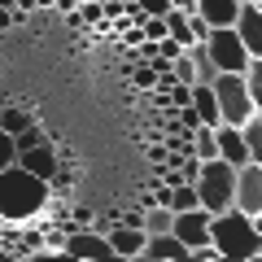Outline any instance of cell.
Listing matches in <instances>:
<instances>
[{
  "instance_id": "7c38bea8",
  "label": "cell",
  "mask_w": 262,
  "mask_h": 262,
  "mask_svg": "<svg viewBox=\"0 0 262 262\" xmlns=\"http://www.w3.org/2000/svg\"><path fill=\"white\" fill-rule=\"evenodd\" d=\"M140 258H158V262H166V258H188V253H184V245H179L175 232H144V249H140Z\"/></svg>"
},
{
  "instance_id": "5b68a950",
  "label": "cell",
  "mask_w": 262,
  "mask_h": 262,
  "mask_svg": "<svg viewBox=\"0 0 262 262\" xmlns=\"http://www.w3.org/2000/svg\"><path fill=\"white\" fill-rule=\"evenodd\" d=\"M206 53H210V61H214V70H245V66H249V53H245L236 27H210Z\"/></svg>"
},
{
  "instance_id": "8992f818",
  "label": "cell",
  "mask_w": 262,
  "mask_h": 262,
  "mask_svg": "<svg viewBox=\"0 0 262 262\" xmlns=\"http://www.w3.org/2000/svg\"><path fill=\"white\" fill-rule=\"evenodd\" d=\"M170 232L179 236L184 253H192L196 245H210V210H201V206H192V210H179V214L170 219Z\"/></svg>"
},
{
  "instance_id": "836d02e7",
  "label": "cell",
  "mask_w": 262,
  "mask_h": 262,
  "mask_svg": "<svg viewBox=\"0 0 262 262\" xmlns=\"http://www.w3.org/2000/svg\"><path fill=\"white\" fill-rule=\"evenodd\" d=\"M241 5H249V0H241Z\"/></svg>"
},
{
  "instance_id": "d6a6232c",
  "label": "cell",
  "mask_w": 262,
  "mask_h": 262,
  "mask_svg": "<svg viewBox=\"0 0 262 262\" xmlns=\"http://www.w3.org/2000/svg\"><path fill=\"white\" fill-rule=\"evenodd\" d=\"M253 227H258V236H262V214H253Z\"/></svg>"
},
{
  "instance_id": "44dd1931",
  "label": "cell",
  "mask_w": 262,
  "mask_h": 262,
  "mask_svg": "<svg viewBox=\"0 0 262 262\" xmlns=\"http://www.w3.org/2000/svg\"><path fill=\"white\" fill-rule=\"evenodd\" d=\"M22 127H31V114H22V110H5V114H0V131L18 136Z\"/></svg>"
},
{
  "instance_id": "e575fe53",
  "label": "cell",
  "mask_w": 262,
  "mask_h": 262,
  "mask_svg": "<svg viewBox=\"0 0 262 262\" xmlns=\"http://www.w3.org/2000/svg\"><path fill=\"white\" fill-rule=\"evenodd\" d=\"M258 9H262V0H258Z\"/></svg>"
},
{
  "instance_id": "83f0119b",
  "label": "cell",
  "mask_w": 262,
  "mask_h": 262,
  "mask_svg": "<svg viewBox=\"0 0 262 262\" xmlns=\"http://www.w3.org/2000/svg\"><path fill=\"white\" fill-rule=\"evenodd\" d=\"M9 162H13V136L0 131V166H9Z\"/></svg>"
},
{
  "instance_id": "7402d4cb",
  "label": "cell",
  "mask_w": 262,
  "mask_h": 262,
  "mask_svg": "<svg viewBox=\"0 0 262 262\" xmlns=\"http://www.w3.org/2000/svg\"><path fill=\"white\" fill-rule=\"evenodd\" d=\"M166 101L175 105V110H184V105L192 101V83H179V79H175V83L166 88Z\"/></svg>"
},
{
  "instance_id": "d6986e66",
  "label": "cell",
  "mask_w": 262,
  "mask_h": 262,
  "mask_svg": "<svg viewBox=\"0 0 262 262\" xmlns=\"http://www.w3.org/2000/svg\"><path fill=\"white\" fill-rule=\"evenodd\" d=\"M166 206L175 210V214H179V210H192L196 206V188L188 184V179H184V184H170L166 188Z\"/></svg>"
},
{
  "instance_id": "ffe728a7",
  "label": "cell",
  "mask_w": 262,
  "mask_h": 262,
  "mask_svg": "<svg viewBox=\"0 0 262 262\" xmlns=\"http://www.w3.org/2000/svg\"><path fill=\"white\" fill-rule=\"evenodd\" d=\"M162 22H166V35L170 39H179V44H192V31H188V13L184 9H166V18H162Z\"/></svg>"
},
{
  "instance_id": "cb8c5ba5",
  "label": "cell",
  "mask_w": 262,
  "mask_h": 262,
  "mask_svg": "<svg viewBox=\"0 0 262 262\" xmlns=\"http://www.w3.org/2000/svg\"><path fill=\"white\" fill-rule=\"evenodd\" d=\"M131 75H136V88H144V92H153V83H158V75H153L149 61H136L131 66Z\"/></svg>"
},
{
  "instance_id": "4316f807",
  "label": "cell",
  "mask_w": 262,
  "mask_h": 262,
  "mask_svg": "<svg viewBox=\"0 0 262 262\" xmlns=\"http://www.w3.org/2000/svg\"><path fill=\"white\" fill-rule=\"evenodd\" d=\"M140 31H144V39H162V35H166V22H162V18H144Z\"/></svg>"
},
{
  "instance_id": "2e32d148",
  "label": "cell",
  "mask_w": 262,
  "mask_h": 262,
  "mask_svg": "<svg viewBox=\"0 0 262 262\" xmlns=\"http://www.w3.org/2000/svg\"><path fill=\"white\" fill-rule=\"evenodd\" d=\"M241 136H245V144H249V162L262 166V110H253L249 118L241 122Z\"/></svg>"
},
{
  "instance_id": "5bb4252c",
  "label": "cell",
  "mask_w": 262,
  "mask_h": 262,
  "mask_svg": "<svg viewBox=\"0 0 262 262\" xmlns=\"http://www.w3.org/2000/svg\"><path fill=\"white\" fill-rule=\"evenodd\" d=\"M210 27H232L236 22V9H241V0H196L192 5Z\"/></svg>"
},
{
  "instance_id": "277c9868",
  "label": "cell",
  "mask_w": 262,
  "mask_h": 262,
  "mask_svg": "<svg viewBox=\"0 0 262 262\" xmlns=\"http://www.w3.org/2000/svg\"><path fill=\"white\" fill-rule=\"evenodd\" d=\"M210 88H214L219 118H223V122L241 127V122L253 114V101H249V88H245V75H241V70H219V75L210 79Z\"/></svg>"
},
{
  "instance_id": "7a4b0ae2",
  "label": "cell",
  "mask_w": 262,
  "mask_h": 262,
  "mask_svg": "<svg viewBox=\"0 0 262 262\" xmlns=\"http://www.w3.org/2000/svg\"><path fill=\"white\" fill-rule=\"evenodd\" d=\"M210 245H214L219 258H232V262L262 258V236H258V227H253V219L245 214V210H236V206L210 214Z\"/></svg>"
},
{
  "instance_id": "4dcf8cb0",
  "label": "cell",
  "mask_w": 262,
  "mask_h": 262,
  "mask_svg": "<svg viewBox=\"0 0 262 262\" xmlns=\"http://www.w3.org/2000/svg\"><path fill=\"white\" fill-rule=\"evenodd\" d=\"M170 5H175V9H184V13H192V5H196V0H170Z\"/></svg>"
},
{
  "instance_id": "4fadbf2b",
  "label": "cell",
  "mask_w": 262,
  "mask_h": 262,
  "mask_svg": "<svg viewBox=\"0 0 262 262\" xmlns=\"http://www.w3.org/2000/svg\"><path fill=\"white\" fill-rule=\"evenodd\" d=\"M110 249H114V258H140V249H144V227H127V223H118L110 236Z\"/></svg>"
},
{
  "instance_id": "ac0fdd59",
  "label": "cell",
  "mask_w": 262,
  "mask_h": 262,
  "mask_svg": "<svg viewBox=\"0 0 262 262\" xmlns=\"http://www.w3.org/2000/svg\"><path fill=\"white\" fill-rule=\"evenodd\" d=\"M241 75H245V88H249L253 110H262V57H249V66H245Z\"/></svg>"
},
{
  "instance_id": "8fae6325",
  "label": "cell",
  "mask_w": 262,
  "mask_h": 262,
  "mask_svg": "<svg viewBox=\"0 0 262 262\" xmlns=\"http://www.w3.org/2000/svg\"><path fill=\"white\" fill-rule=\"evenodd\" d=\"M61 249L70 253V258H114L110 241H105V236H96V232H75Z\"/></svg>"
},
{
  "instance_id": "30bf717a",
  "label": "cell",
  "mask_w": 262,
  "mask_h": 262,
  "mask_svg": "<svg viewBox=\"0 0 262 262\" xmlns=\"http://www.w3.org/2000/svg\"><path fill=\"white\" fill-rule=\"evenodd\" d=\"M214 144H219V158L232 162V166H245L249 162V144H245L241 127H232V122H219L214 127Z\"/></svg>"
},
{
  "instance_id": "3957f363",
  "label": "cell",
  "mask_w": 262,
  "mask_h": 262,
  "mask_svg": "<svg viewBox=\"0 0 262 262\" xmlns=\"http://www.w3.org/2000/svg\"><path fill=\"white\" fill-rule=\"evenodd\" d=\"M196 188V206L210 210V214H219V210L232 206V192H236V166L223 158H206L201 162V170H196L192 179Z\"/></svg>"
},
{
  "instance_id": "9a60e30c",
  "label": "cell",
  "mask_w": 262,
  "mask_h": 262,
  "mask_svg": "<svg viewBox=\"0 0 262 262\" xmlns=\"http://www.w3.org/2000/svg\"><path fill=\"white\" fill-rule=\"evenodd\" d=\"M188 105H192V114L206 122V127H219V122H223V118H219V101H214V88H210V83H192V101H188Z\"/></svg>"
},
{
  "instance_id": "f1b7e54d",
  "label": "cell",
  "mask_w": 262,
  "mask_h": 262,
  "mask_svg": "<svg viewBox=\"0 0 262 262\" xmlns=\"http://www.w3.org/2000/svg\"><path fill=\"white\" fill-rule=\"evenodd\" d=\"M149 162H153V166H162V162H166V144H149Z\"/></svg>"
},
{
  "instance_id": "ba28073f",
  "label": "cell",
  "mask_w": 262,
  "mask_h": 262,
  "mask_svg": "<svg viewBox=\"0 0 262 262\" xmlns=\"http://www.w3.org/2000/svg\"><path fill=\"white\" fill-rule=\"evenodd\" d=\"M236 35H241L245 53L249 57H262V9H258V0H249V5H241L236 9Z\"/></svg>"
},
{
  "instance_id": "6da1fadb",
  "label": "cell",
  "mask_w": 262,
  "mask_h": 262,
  "mask_svg": "<svg viewBox=\"0 0 262 262\" xmlns=\"http://www.w3.org/2000/svg\"><path fill=\"white\" fill-rule=\"evenodd\" d=\"M44 206H48V179L22 170L18 162L0 166V219H9V223L35 219Z\"/></svg>"
},
{
  "instance_id": "484cf974",
  "label": "cell",
  "mask_w": 262,
  "mask_h": 262,
  "mask_svg": "<svg viewBox=\"0 0 262 262\" xmlns=\"http://www.w3.org/2000/svg\"><path fill=\"white\" fill-rule=\"evenodd\" d=\"M136 9H144L149 18H166V9H175L170 0H136Z\"/></svg>"
},
{
  "instance_id": "603a6c76",
  "label": "cell",
  "mask_w": 262,
  "mask_h": 262,
  "mask_svg": "<svg viewBox=\"0 0 262 262\" xmlns=\"http://www.w3.org/2000/svg\"><path fill=\"white\" fill-rule=\"evenodd\" d=\"M170 75L179 79V83H192V61H188V48L179 57H170Z\"/></svg>"
},
{
  "instance_id": "f546056e",
  "label": "cell",
  "mask_w": 262,
  "mask_h": 262,
  "mask_svg": "<svg viewBox=\"0 0 262 262\" xmlns=\"http://www.w3.org/2000/svg\"><path fill=\"white\" fill-rule=\"evenodd\" d=\"M122 223H127V227H144V210H131V214H122Z\"/></svg>"
},
{
  "instance_id": "e0dca14e",
  "label": "cell",
  "mask_w": 262,
  "mask_h": 262,
  "mask_svg": "<svg viewBox=\"0 0 262 262\" xmlns=\"http://www.w3.org/2000/svg\"><path fill=\"white\" fill-rule=\"evenodd\" d=\"M188 61H192V83H210V79L219 75L214 61H210L206 44H188Z\"/></svg>"
},
{
  "instance_id": "52a82bcc",
  "label": "cell",
  "mask_w": 262,
  "mask_h": 262,
  "mask_svg": "<svg viewBox=\"0 0 262 262\" xmlns=\"http://www.w3.org/2000/svg\"><path fill=\"white\" fill-rule=\"evenodd\" d=\"M232 206L245 210V214H262V166L258 162H245L236 166V192H232Z\"/></svg>"
},
{
  "instance_id": "1f68e13d",
  "label": "cell",
  "mask_w": 262,
  "mask_h": 262,
  "mask_svg": "<svg viewBox=\"0 0 262 262\" xmlns=\"http://www.w3.org/2000/svg\"><path fill=\"white\" fill-rule=\"evenodd\" d=\"M35 9H53V0H35Z\"/></svg>"
},
{
  "instance_id": "d4e9b609",
  "label": "cell",
  "mask_w": 262,
  "mask_h": 262,
  "mask_svg": "<svg viewBox=\"0 0 262 262\" xmlns=\"http://www.w3.org/2000/svg\"><path fill=\"white\" fill-rule=\"evenodd\" d=\"M188 31H192V44H206V35H210V22L192 9V13H188Z\"/></svg>"
},
{
  "instance_id": "9c48e42d",
  "label": "cell",
  "mask_w": 262,
  "mask_h": 262,
  "mask_svg": "<svg viewBox=\"0 0 262 262\" xmlns=\"http://www.w3.org/2000/svg\"><path fill=\"white\" fill-rule=\"evenodd\" d=\"M13 162H18L22 170H31V175L48 179V184L57 179V149H48V140H39V144H27V149H18V153H13Z\"/></svg>"
}]
</instances>
